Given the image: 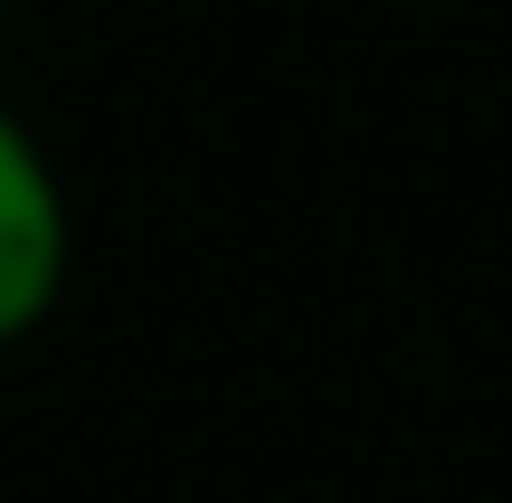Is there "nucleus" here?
I'll use <instances>...</instances> for the list:
<instances>
[{
    "label": "nucleus",
    "instance_id": "f257e3e1",
    "mask_svg": "<svg viewBox=\"0 0 512 503\" xmlns=\"http://www.w3.org/2000/svg\"><path fill=\"white\" fill-rule=\"evenodd\" d=\"M76 266V219H67V181H57L48 143L0 105V352L29 342L57 314Z\"/></svg>",
    "mask_w": 512,
    "mask_h": 503
}]
</instances>
